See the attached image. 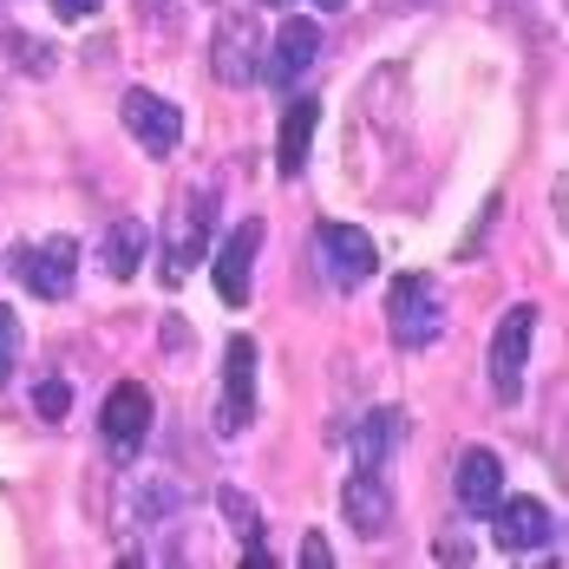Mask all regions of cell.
Wrapping results in <instances>:
<instances>
[{
  "mask_svg": "<svg viewBox=\"0 0 569 569\" xmlns=\"http://www.w3.org/2000/svg\"><path fill=\"white\" fill-rule=\"evenodd\" d=\"M387 335H393L399 353H426L446 335V288L432 276H399L387 288Z\"/></svg>",
  "mask_w": 569,
  "mask_h": 569,
  "instance_id": "1",
  "label": "cell"
},
{
  "mask_svg": "<svg viewBox=\"0 0 569 569\" xmlns=\"http://www.w3.org/2000/svg\"><path fill=\"white\" fill-rule=\"evenodd\" d=\"M13 282L27 288L33 301H66L79 282V242L72 236H40V242H13L7 249Z\"/></svg>",
  "mask_w": 569,
  "mask_h": 569,
  "instance_id": "2",
  "label": "cell"
},
{
  "mask_svg": "<svg viewBox=\"0 0 569 569\" xmlns=\"http://www.w3.org/2000/svg\"><path fill=\"white\" fill-rule=\"evenodd\" d=\"M530 347H537V308L517 301V308L498 315V335H491V399H498V406H517V399H523Z\"/></svg>",
  "mask_w": 569,
  "mask_h": 569,
  "instance_id": "3",
  "label": "cell"
},
{
  "mask_svg": "<svg viewBox=\"0 0 569 569\" xmlns=\"http://www.w3.org/2000/svg\"><path fill=\"white\" fill-rule=\"evenodd\" d=\"M315 256H321V276L341 288V295H353V288H367L373 276H380V249H373V236L353 223H315Z\"/></svg>",
  "mask_w": 569,
  "mask_h": 569,
  "instance_id": "4",
  "label": "cell"
},
{
  "mask_svg": "<svg viewBox=\"0 0 569 569\" xmlns=\"http://www.w3.org/2000/svg\"><path fill=\"white\" fill-rule=\"evenodd\" d=\"M210 223H217V183L183 190V203H177V236L164 242V282L171 288L210 256Z\"/></svg>",
  "mask_w": 569,
  "mask_h": 569,
  "instance_id": "5",
  "label": "cell"
},
{
  "mask_svg": "<svg viewBox=\"0 0 569 569\" xmlns=\"http://www.w3.org/2000/svg\"><path fill=\"white\" fill-rule=\"evenodd\" d=\"M118 124L131 131V144H138L144 158H171L177 144H183V112H177L171 99H158L151 86H131V92L118 99Z\"/></svg>",
  "mask_w": 569,
  "mask_h": 569,
  "instance_id": "6",
  "label": "cell"
},
{
  "mask_svg": "<svg viewBox=\"0 0 569 569\" xmlns=\"http://www.w3.org/2000/svg\"><path fill=\"white\" fill-rule=\"evenodd\" d=\"M151 426H158V399L144 393L138 380H118L106 406H99V432H106V446L118 458H138L144 452V439H151Z\"/></svg>",
  "mask_w": 569,
  "mask_h": 569,
  "instance_id": "7",
  "label": "cell"
},
{
  "mask_svg": "<svg viewBox=\"0 0 569 569\" xmlns=\"http://www.w3.org/2000/svg\"><path fill=\"white\" fill-rule=\"evenodd\" d=\"M256 367H262L256 341H249V335H229V347H223V406H217V432H223V439H242L249 419H256Z\"/></svg>",
  "mask_w": 569,
  "mask_h": 569,
  "instance_id": "8",
  "label": "cell"
},
{
  "mask_svg": "<svg viewBox=\"0 0 569 569\" xmlns=\"http://www.w3.org/2000/svg\"><path fill=\"white\" fill-rule=\"evenodd\" d=\"M210 66H217L223 86H256V79H262V20H256L249 7H236L223 27H217Z\"/></svg>",
  "mask_w": 569,
  "mask_h": 569,
  "instance_id": "9",
  "label": "cell"
},
{
  "mask_svg": "<svg viewBox=\"0 0 569 569\" xmlns=\"http://www.w3.org/2000/svg\"><path fill=\"white\" fill-rule=\"evenodd\" d=\"M315 59H321V27H315L308 13H295V20L276 27V40H269V53H262V86L288 92L295 79L315 72Z\"/></svg>",
  "mask_w": 569,
  "mask_h": 569,
  "instance_id": "10",
  "label": "cell"
},
{
  "mask_svg": "<svg viewBox=\"0 0 569 569\" xmlns=\"http://www.w3.org/2000/svg\"><path fill=\"white\" fill-rule=\"evenodd\" d=\"M557 537V511L543 505V498H498V511H491V543L505 550V557H530V550H543Z\"/></svg>",
  "mask_w": 569,
  "mask_h": 569,
  "instance_id": "11",
  "label": "cell"
},
{
  "mask_svg": "<svg viewBox=\"0 0 569 569\" xmlns=\"http://www.w3.org/2000/svg\"><path fill=\"white\" fill-rule=\"evenodd\" d=\"M256 249H262V217L236 223V229L223 236V249L210 256V276H217V295H223L229 308H249V295H256Z\"/></svg>",
  "mask_w": 569,
  "mask_h": 569,
  "instance_id": "12",
  "label": "cell"
},
{
  "mask_svg": "<svg viewBox=\"0 0 569 569\" xmlns=\"http://www.w3.org/2000/svg\"><path fill=\"white\" fill-rule=\"evenodd\" d=\"M341 511H347V523L367 537V543H380V537H393V491H387V471H353L341 485Z\"/></svg>",
  "mask_w": 569,
  "mask_h": 569,
  "instance_id": "13",
  "label": "cell"
},
{
  "mask_svg": "<svg viewBox=\"0 0 569 569\" xmlns=\"http://www.w3.org/2000/svg\"><path fill=\"white\" fill-rule=\"evenodd\" d=\"M452 498L471 517H491V511H498V498H505V465H498V452L465 446V452H458V471H452Z\"/></svg>",
  "mask_w": 569,
  "mask_h": 569,
  "instance_id": "14",
  "label": "cell"
},
{
  "mask_svg": "<svg viewBox=\"0 0 569 569\" xmlns=\"http://www.w3.org/2000/svg\"><path fill=\"white\" fill-rule=\"evenodd\" d=\"M144 256H151V223L144 217H112L106 236H99V269L112 282H131L144 269Z\"/></svg>",
  "mask_w": 569,
  "mask_h": 569,
  "instance_id": "15",
  "label": "cell"
},
{
  "mask_svg": "<svg viewBox=\"0 0 569 569\" xmlns=\"http://www.w3.org/2000/svg\"><path fill=\"white\" fill-rule=\"evenodd\" d=\"M406 432H412V419H406L399 406H373V412L353 426V458H360L367 471H387L393 452L406 446Z\"/></svg>",
  "mask_w": 569,
  "mask_h": 569,
  "instance_id": "16",
  "label": "cell"
},
{
  "mask_svg": "<svg viewBox=\"0 0 569 569\" xmlns=\"http://www.w3.org/2000/svg\"><path fill=\"white\" fill-rule=\"evenodd\" d=\"M315 131H321V99H288L282 131H276V171L282 177L308 171V144H315Z\"/></svg>",
  "mask_w": 569,
  "mask_h": 569,
  "instance_id": "17",
  "label": "cell"
},
{
  "mask_svg": "<svg viewBox=\"0 0 569 569\" xmlns=\"http://www.w3.org/2000/svg\"><path fill=\"white\" fill-rule=\"evenodd\" d=\"M217 505H223V517L236 523V537H242V550H256V543H269V530H262V517H256V505H249L242 491H217Z\"/></svg>",
  "mask_w": 569,
  "mask_h": 569,
  "instance_id": "18",
  "label": "cell"
},
{
  "mask_svg": "<svg viewBox=\"0 0 569 569\" xmlns=\"http://www.w3.org/2000/svg\"><path fill=\"white\" fill-rule=\"evenodd\" d=\"M20 347H27V328H20V315L0 301V387L20 373Z\"/></svg>",
  "mask_w": 569,
  "mask_h": 569,
  "instance_id": "19",
  "label": "cell"
},
{
  "mask_svg": "<svg viewBox=\"0 0 569 569\" xmlns=\"http://www.w3.org/2000/svg\"><path fill=\"white\" fill-rule=\"evenodd\" d=\"M33 412H40L47 426H59V419L72 412V387H66V380H40V387H33Z\"/></svg>",
  "mask_w": 569,
  "mask_h": 569,
  "instance_id": "20",
  "label": "cell"
},
{
  "mask_svg": "<svg viewBox=\"0 0 569 569\" xmlns=\"http://www.w3.org/2000/svg\"><path fill=\"white\" fill-rule=\"evenodd\" d=\"M328 563H335L328 537H321V530H308V537H301V569H328Z\"/></svg>",
  "mask_w": 569,
  "mask_h": 569,
  "instance_id": "21",
  "label": "cell"
},
{
  "mask_svg": "<svg viewBox=\"0 0 569 569\" xmlns=\"http://www.w3.org/2000/svg\"><path fill=\"white\" fill-rule=\"evenodd\" d=\"M177 7H183V0H138L144 27H177Z\"/></svg>",
  "mask_w": 569,
  "mask_h": 569,
  "instance_id": "22",
  "label": "cell"
},
{
  "mask_svg": "<svg viewBox=\"0 0 569 569\" xmlns=\"http://www.w3.org/2000/svg\"><path fill=\"white\" fill-rule=\"evenodd\" d=\"M106 0H53V20H86V13H99Z\"/></svg>",
  "mask_w": 569,
  "mask_h": 569,
  "instance_id": "23",
  "label": "cell"
},
{
  "mask_svg": "<svg viewBox=\"0 0 569 569\" xmlns=\"http://www.w3.org/2000/svg\"><path fill=\"white\" fill-rule=\"evenodd\" d=\"M471 557H478V550H471L465 537H439V563H471Z\"/></svg>",
  "mask_w": 569,
  "mask_h": 569,
  "instance_id": "24",
  "label": "cell"
},
{
  "mask_svg": "<svg viewBox=\"0 0 569 569\" xmlns=\"http://www.w3.org/2000/svg\"><path fill=\"white\" fill-rule=\"evenodd\" d=\"M315 7H347V0H315Z\"/></svg>",
  "mask_w": 569,
  "mask_h": 569,
  "instance_id": "25",
  "label": "cell"
},
{
  "mask_svg": "<svg viewBox=\"0 0 569 569\" xmlns=\"http://www.w3.org/2000/svg\"><path fill=\"white\" fill-rule=\"evenodd\" d=\"M276 7H282V0H276Z\"/></svg>",
  "mask_w": 569,
  "mask_h": 569,
  "instance_id": "26",
  "label": "cell"
}]
</instances>
